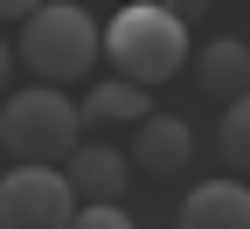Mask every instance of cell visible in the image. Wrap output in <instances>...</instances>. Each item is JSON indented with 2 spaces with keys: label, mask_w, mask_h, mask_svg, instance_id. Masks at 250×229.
Instances as JSON below:
<instances>
[{
  "label": "cell",
  "mask_w": 250,
  "mask_h": 229,
  "mask_svg": "<svg viewBox=\"0 0 250 229\" xmlns=\"http://www.w3.org/2000/svg\"><path fill=\"white\" fill-rule=\"evenodd\" d=\"M104 62L125 83H139V90L167 83L188 62V21L167 14L160 0H125V7L104 21Z\"/></svg>",
  "instance_id": "6da1fadb"
},
{
  "label": "cell",
  "mask_w": 250,
  "mask_h": 229,
  "mask_svg": "<svg viewBox=\"0 0 250 229\" xmlns=\"http://www.w3.org/2000/svg\"><path fill=\"white\" fill-rule=\"evenodd\" d=\"M104 56V28L90 21L77 0H42L21 21V62L35 70V83H83Z\"/></svg>",
  "instance_id": "7a4b0ae2"
},
{
  "label": "cell",
  "mask_w": 250,
  "mask_h": 229,
  "mask_svg": "<svg viewBox=\"0 0 250 229\" xmlns=\"http://www.w3.org/2000/svg\"><path fill=\"white\" fill-rule=\"evenodd\" d=\"M0 146L14 153V167H56L83 146V111L70 104V90L28 83L0 104Z\"/></svg>",
  "instance_id": "3957f363"
},
{
  "label": "cell",
  "mask_w": 250,
  "mask_h": 229,
  "mask_svg": "<svg viewBox=\"0 0 250 229\" xmlns=\"http://www.w3.org/2000/svg\"><path fill=\"white\" fill-rule=\"evenodd\" d=\"M77 187L62 167H7L0 174V229H70Z\"/></svg>",
  "instance_id": "277c9868"
},
{
  "label": "cell",
  "mask_w": 250,
  "mask_h": 229,
  "mask_svg": "<svg viewBox=\"0 0 250 229\" xmlns=\"http://www.w3.org/2000/svg\"><path fill=\"white\" fill-rule=\"evenodd\" d=\"M188 160H195V132H188L181 118H160V111H153L139 132H132V167L153 174V181H174Z\"/></svg>",
  "instance_id": "5b68a950"
},
{
  "label": "cell",
  "mask_w": 250,
  "mask_h": 229,
  "mask_svg": "<svg viewBox=\"0 0 250 229\" xmlns=\"http://www.w3.org/2000/svg\"><path fill=\"white\" fill-rule=\"evenodd\" d=\"M181 229H250V187L243 181H202V187H188Z\"/></svg>",
  "instance_id": "8992f818"
},
{
  "label": "cell",
  "mask_w": 250,
  "mask_h": 229,
  "mask_svg": "<svg viewBox=\"0 0 250 229\" xmlns=\"http://www.w3.org/2000/svg\"><path fill=\"white\" fill-rule=\"evenodd\" d=\"M195 83H202L208 97H223V104H236V97L250 90V42H236V35L202 42V49H195Z\"/></svg>",
  "instance_id": "52a82bcc"
},
{
  "label": "cell",
  "mask_w": 250,
  "mask_h": 229,
  "mask_svg": "<svg viewBox=\"0 0 250 229\" xmlns=\"http://www.w3.org/2000/svg\"><path fill=\"white\" fill-rule=\"evenodd\" d=\"M62 174H70L77 202H118V194H125V174H132V160H125L118 146H77Z\"/></svg>",
  "instance_id": "ba28073f"
},
{
  "label": "cell",
  "mask_w": 250,
  "mask_h": 229,
  "mask_svg": "<svg viewBox=\"0 0 250 229\" xmlns=\"http://www.w3.org/2000/svg\"><path fill=\"white\" fill-rule=\"evenodd\" d=\"M77 111H83V125H146L153 118V90L125 83V77H98Z\"/></svg>",
  "instance_id": "9c48e42d"
},
{
  "label": "cell",
  "mask_w": 250,
  "mask_h": 229,
  "mask_svg": "<svg viewBox=\"0 0 250 229\" xmlns=\"http://www.w3.org/2000/svg\"><path fill=\"white\" fill-rule=\"evenodd\" d=\"M223 160H229L236 174H250V90L223 111Z\"/></svg>",
  "instance_id": "30bf717a"
},
{
  "label": "cell",
  "mask_w": 250,
  "mask_h": 229,
  "mask_svg": "<svg viewBox=\"0 0 250 229\" xmlns=\"http://www.w3.org/2000/svg\"><path fill=\"white\" fill-rule=\"evenodd\" d=\"M70 229H139V222H132V215H125L118 202H83Z\"/></svg>",
  "instance_id": "8fae6325"
},
{
  "label": "cell",
  "mask_w": 250,
  "mask_h": 229,
  "mask_svg": "<svg viewBox=\"0 0 250 229\" xmlns=\"http://www.w3.org/2000/svg\"><path fill=\"white\" fill-rule=\"evenodd\" d=\"M35 7H42V0H0V21H28Z\"/></svg>",
  "instance_id": "7c38bea8"
},
{
  "label": "cell",
  "mask_w": 250,
  "mask_h": 229,
  "mask_svg": "<svg viewBox=\"0 0 250 229\" xmlns=\"http://www.w3.org/2000/svg\"><path fill=\"white\" fill-rule=\"evenodd\" d=\"M160 7H167V14H181V21H195V14L208 7V0H160Z\"/></svg>",
  "instance_id": "4fadbf2b"
},
{
  "label": "cell",
  "mask_w": 250,
  "mask_h": 229,
  "mask_svg": "<svg viewBox=\"0 0 250 229\" xmlns=\"http://www.w3.org/2000/svg\"><path fill=\"white\" fill-rule=\"evenodd\" d=\"M7 77H14V56H7V42H0V90H7Z\"/></svg>",
  "instance_id": "5bb4252c"
}]
</instances>
